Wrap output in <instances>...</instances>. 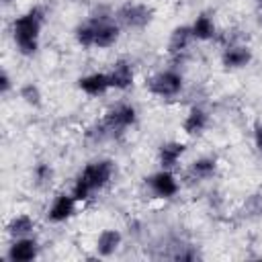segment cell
I'll list each match as a JSON object with an SVG mask.
<instances>
[{
  "instance_id": "6da1fadb",
  "label": "cell",
  "mask_w": 262,
  "mask_h": 262,
  "mask_svg": "<svg viewBox=\"0 0 262 262\" xmlns=\"http://www.w3.org/2000/svg\"><path fill=\"white\" fill-rule=\"evenodd\" d=\"M117 174V164L111 158H96L90 160L76 176L74 184H72V194L76 196L78 203H88L94 199V194H98L100 190H104L113 178Z\"/></svg>"
},
{
  "instance_id": "7a4b0ae2",
  "label": "cell",
  "mask_w": 262,
  "mask_h": 262,
  "mask_svg": "<svg viewBox=\"0 0 262 262\" xmlns=\"http://www.w3.org/2000/svg\"><path fill=\"white\" fill-rule=\"evenodd\" d=\"M47 18V10L41 4L31 6L29 10H25L23 14H18L12 25H10V33H12V41L14 47L20 55L25 57H33L39 51V39H41V31Z\"/></svg>"
},
{
  "instance_id": "3957f363",
  "label": "cell",
  "mask_w": 262,
  "mask_h": 262,
  "mask_svg": "<svg viewBox=\"0 0 262 262\" xmlns=\"http://www.w3.org/2000/svg\"><path fill=\"white\" fill-rule=\"evenodd\" d=\"M182 88H184V76L174 68L158 70L149 78H145V90L158 98H174L182 92Z\"/></svg>"
},
{
  "instance_id": "277c9868",
  "label": "cell",
  "mask_w": 262,
  "mask_h": 262,
  "mask_svg": "<svg viewBox=\"0 0 262 262\" xmlns=\"http://www.w3.org/2000/svg\"><path fill=\"white\" fill-rule=\"evenodd\" d=\"M137 123V108L129 102H119L115 106H111L104 117L100 119V125L106 133V137H117L121 133H125L127 129H131Z\"/></svg>"
},
{
  "instance_id": "5b68a950",
  "label": "cell",
  "mask_w": 262,
  "mask_h": 262,
  "mask_svg": "<svg viewBox=\"0 0 262 262\" xmlns=\"http://www.w3.org/2000/svg\"><path fill=\"white\" fill-rule=\"evenodd\" d=\"M115 18L121 27L131 29V31H143L145 27L151 25L154 20V8L147 6L145 2H125L117 8Z\"/></svg>"
},
{
  "instance_id": "8992f818",
  "label": "cell",
  "mask_w": 262,
  "mask_h": 262,
  "mask_svg": "<svg viewBox=\"0 0 262 262\" xmlns=\"http://www.w3.org/2000/svg\"><path fill=\"white\" fill-rule=\"evenodd\" d=\"M145 186L149 188V192L156 199H164V201L174 199L180 190V182H178L176 174L172 170H164V168L145 176Z\"/></svg>"
},
{
  "instance_id": "52a82bcc",
  "label": "cell",
  "mask_w": 262,
  "mask_h": 262,
  "mask_svg": "<svg viewBox=\"0 0 262 262\" xmlns=\"http://www.w3.org/2000/svg\"><path fill=\"white\" fill-rule=\"evenodd\" d=\"M92 23H94V47L96 49H108L113 47L119 37H121V25L117 23L115 16H108V14H96V16H90Z\"/></svg>"
},
{
  "instance_id": "ba28073f",
  "label": "cell",
  "mask_w": 262,
  "mask_h": 262,
  "mask_svg": "<svg viewBox=\"0 0 262 262\" xmlns=\"http://www.w3.org/2000/svg\"><path fill=\"white\" fill-rule=\"evenodd\" d=\"M78 205L80 203L76 201V196L72 192H57L53 196L51 205L47 207L45 217H47L49 223H66L76 215Z\"/></svg>"
},
{
  "instance_id": "9c48e42d",
  "label": "cell",
  "mask_w": 262,
  "mask_h": 262,
  "mask_svg": "<svg viewBox=\"0 0 262 262\" xmlns=\"http://www.w3.org/2000/svg\"><path fill=\"white\" fill-rule=\"evenodd\" d=\"M221 66L229 72H235V70H244L246 66L252 63L254 59V53L248 45L244 43H229L223 51H221Z\"/></svg>"
},
{
  "instance_id": "30bf717a",
  "label": "cell",
  "mask_w": 262,
  "mask_h": 262,
  "mask_svg": "<svg viewBox=\"0 0 262 262\" xmlns=\"http://www.w3.org/2000/svg\"><path fill=\"white\" fill-rule=\"evenodd\" d=\"M37 256H39V242L33 235L12 237V242L6 250L8 262H33Z\"/></svg>"
},
{
  "instance_id": "8fae6325",
  "label": "cell",
  "mask_w": 262,
  "mask_h": 262,
  "mask_svg": "<svg viewBox=\"0 0 262 262\" xmlns=\"http://www.w3.org/2000/svg\"><path fill=\"white\" fill-rule=\"evenodd\" d=\"M209 123H211L209 111H207L205 106H201V104H192V106L188 108V113L184 115L180 127H182V131H184L188 137H196V135H203V133L207 131Z\"/></svg>"
},
{
  "instance_id": "7c38bea8",
  "label": "cell",
  "mask_w": 262,
  "mask_h": 262,
  "mask_svg": "<svg viewBox=\"0 0 262 262\" xmlns=\"http://www.w3.org/2000/svg\"><path fill=\"white\" fill-rule=\"evenodd\" d=\"M108 74V80H111V86L115 90H129L135 82V70H133V63L125 57H119L111 70L106 72Z\"/></svg>"
},
{
  "instance_id": "4fadbf2b",
  "label": "cell",
  "mask_w": 262,
  "mask_h": 262,
  "mask_svg": "<svg viewBox=\"0 0 262 262\" xmlns=\"http://www.w3.org/2000/svg\"><path fill=\"white\" fill-rule=\"evenodd\" d=\"M186 149H188V145L184 141H176V139H168V141L160 143V147H158V164H160V168L174 170L180 164V160L186 154Z\"/></svg>"
},
{
  "instance_id": "5bb4252c",
  "label": "cell",
  "mask_w": 262,
  "mask_h": 262,
  "mask_svg": "<svg viewBox=\"0 0 262 262\" xmlns=\"http://www.w3.org/2000/svg\"><path fill=\"white\" fill-rule=\"evenodd\" d=\"M78 88H80L86 96H92V98L104 96L108 90H113L106 72H92V74L80 76V78H78Z\"/></svg>"
},
{
  "instance_id": "9a60e30c",
  "label": "cell",
  "mask_w": 262,
  "mask_h": 262,
  "mask_svg": "<svg viewBox=\"0 0 262 262\" xmlns=\"http://www.w3.org/2000/svg\"><path fill=\"white\" fill-rule=\"evenodd\" d=\"M123 244V233L119 229H113V227H106L98 233L96 242H94V250L100 258H111L117 254V250L121 248Z\"/></svg>"
},
{
  "instance_id": "2e32d148",
  "label": "cell",
  "mask_w": 262,
  "mask_h": 262,
  "mask_svg": "<svg viewBox=\"0 0 262 262\" xmlns=\"http://www.w3.org/2000/svg\"><path fill=\"white\" fill-rule=\"evenodd\" d=\"M192 41H194V37H192L190 25L174 27L172 33H170V39H168V53L170 55H180L190 47Z\"/></svg>"
},
{
  "instance_id": "e0dca14e",
  "label": "cell",
  "mask_w": 262,
  "mask_h": 262,
  "mask_svg": "<svg viewBox=\"0 0 262 262\" xmlns=\"http://www.w3.org/2000/svg\"><path fill=\"white\" fill-rule=\"evenodd\" d=\"M217 168H219V162H217L215 156H201V158L190 162L188 174L194 180H209V178H213L217 174Z\"/></svg>"
},
{
  "instance_id": "ac0fdd59",
  "label": "cell",
  "mask_w": 262,
  "mask_h": 262,
  "mask_svg": "<svg viewBox=\"0 0 262 262\" xmlns=\"http://www.w3.org/2000/svg\"><path fill=\"white\" fill-rule=\"evenodd\" d=\"M190 29H192L194 41H211V39H215V35H217L215 20H213V16L207 14V12H201V14L190 23Z\"/></svg>"
},
{
  "instance_id": "d6986e66",
  "label": "cell",
  "mask_w": 262,
  "mask_h": 262,
  "mask_svg": "<svg viewBox=\"0 0 262 262\" xmlns=\"http://www.w3.org/2000/svg\"><path fill=\"white\" fill-rule=\"evenodd\" d=\"M35 219L27 213H20V215H14L10 217V221L6 223V233L10 237H25V235H33L35 231Z\"/></svg>"
},
{
  "instance_id": "ffe728a7",
  "label": "cell",
  "mask_w": 262,
  "mask_h": 262,
  "mask_svg": "<svg viewBox=\"0 0 262 262\" xmlns=\"http://www.w3.org/2000/svg\"><path fill=\"white\" fill-rule=\"evenodd\" d=\"M74 39H76V43H78L82 49L94 47V23H92V18H86V20H82V23L76 25V29H74Z\"/></svg>"
},
{
  "instance_id": "44dd1931",
  "label": "cell",
  "mask_w": 262,
  "mask_h": 262,
  "mask_svg": "<svg viewBox=\"0 0 262 262\" xmlns=\"http://www.w3.org/2000/svg\"><path fill=\"white\" fill-rule=\"evenodd\" d=\"M18 96L23 98V102H27L29 106H41V98H43V94H41V90H39V86L35 84V82H25V84H20V88H18Z\"/></svg>"
},
{
  "instance_id": "7402d4cb",
  "label": "cell",
  "mask_w": 262,
  "mask_h": 262,
  "mask_svg": "<svg viewBox=\"0 0 262 262\" xmlns=\"http://www.w3.org/2000/svg\"><path fill=\"white\" fill-rule=\"evenodd\" d=\"M33 180H35L37 186L51 184V180H53V168H51V164H47V162L35 164V168H33Z\"/></svg>"
},
{
  "instance_id": "603a6c76",
  "label": "cell",
  "mask_w": 262,
  "mask_h": 262,
  "mask_svg": "<svg viewBox=\"0 0 262 262\" xmlns=\"http://www.w3.org/2000/svg\"><path fill=\"white\" fill-rule=\"evenodd\" d=\"M10 92H12V78L6 70H2V74H0V94L8 96Z\"/></svg>"
},
{
  "instance_id": "cb8c5ba5",
  "label": "cell",
  "mask_w": 262,
  "mask_h": 262,
  "mask_svg": "<svg viewBox=\"0 0 262 262\" xmlns=\"http://www.w3.org/2000/svg\"><path fill=\"white\" fill-rule=\"evenodd\" d=\"M254 145L258 151H262V123H258L254 127Z\"/></svg>"
},
{
  "instance_id": "d4e9b609",
  "label": "cell",
  "mask_w": 262,
  "mask_h": 262,
  "mask_svg": "<svg viewBox=\"0 0 262 262\" xmlns=\"http://www.w3.org/2000/svg\"><path fill=\"white\" fill-rule=\"evenodd\" d=\"M2 4H4V6H8V4H12V0H2Z\"/></svg>"
}]
</instances>
